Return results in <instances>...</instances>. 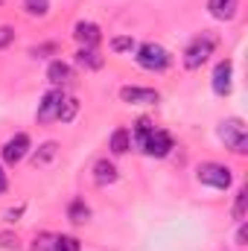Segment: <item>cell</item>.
<instances>
[{
  "instance_id": "14",
  "label": "cell",
  "mask_w": 248,
  "mask_h": 251,
  "mask_svg": "<svg viewBox=\"0 0 248 251\" xmlns=\"http://www.w3.org/2000/svg\"><path fill=\"white\" fill-rule=\"evenodd\" d=\"M73 62L79 64V67H85V70H99V67L105 64V59L99 56L97 47H79L76 56H73Z\"/></svg>"
},
{
  "instance_id": "31",
  "label": "cell",
  "mask_w": 248,
  "mask_h": 251,
  "mask_svg": "<svg viewBox=\"0 0 248 251\" xmlns=\"http://www.w3.org/2000/svg\"><path fill=\"white\" fill-rule=\"evenodd\" d=\"M0 3H3V0H0Z\"/></svg>"
},
{
  "instance_id": "22",
  "label": "cell",
  "mask_w": 248,
  "mask_h": 251,
  "mask_svg": "<svg viewBox=\"0 0 248 251\" xmlns=\"http://www.w3.org/2000/svg\"><path fill=\"white\" fill-rule=\"evenodd\" d=\"M152 128H155V123H152L149 117H137V123H134V131H131V140L140 146V140H143V137H146Z\"/></svg>"
},
{
  "instance_id": "8",
  "label": "cell",
  "mask_w": 248,
  "mask_h": 251,
  "mask_svg": "<svg viewBox=\"0 0 248 251\" xmlns=\"http://www.w3.org/2000/svg\"><path fill=\"white\" fill-rule=\"evenodd\" d=\"M120 100L125 105H158L161 94L155 88H140V85H123L120 88Z\"/></svg>"
},
{
  "instance_id": "19",
  "label": "cell",
  "mask_w": 248,
  "mask_h": 251,
  "mask_svg": "<svg viewBox=\"0 0 248 251\" xmlns=\"http://www.w3.org/2000/svg\"><path fill=\"white\" fill-rule=\"evenodd\" d=\"M24 12L29 18H44L50 15V0H24Z\"/></svg>"
},
{
  "instance_id": "30",
  "label": "cell",
  "mask_w": 248,
  "mask_h": 251,
  "mask_svg": "<svg viewBox=\"0 0 248 251\" xmlns=\"http://www.w3.org/2000/svg\"><path fill=\"white\" fill-rule=\"evenodd\" d=\"M9 190V178H6V170H3V164H0V196Z\"/></svg>"
},
{
  "instance_id": "3",
  "label": "cell",
  "mask_w": 248,
  "mask_h": 251,
  "mask_svg": "<svg viewBox=\"0 0 248 251\" xmlns=\"http://www.w3.org/2000/svg\"><path fill=\"white\" fill-rule=\"evenodd\" d=\"M196 181L204 184V187H213V190H228L231 181H234V173H231V167H225V164L204 161V164H198V170H196Z\"/></svg>"
},
{
  "instance_id": "12",
  "label": "cell",
  "mask_w": 248,
  "mask_h": 251,
  "mask_svg": "<svg viewBox=\"0 0 248 251\" xmlns=\"http://www.w3.org/2000/svg\"><path fill=\"white\" fill-rule=\"evenodd\" d=\"M47 79H50V85L64 88V85L73 82V67L67 62H62V59H56V62H50V67H47Z\"/></svg>"
},
{
  "instance_id": "26",
  "label": "cell",
  "mask_w": 248,
  "mask_h": 251,
  "mask_svg": "<svg viewBox=\"0 0 248 251\" xmlns=\"http://www.w3.org/2000/svg\"><path fill=\"white\" fill-rule=\"evenodd\" d=\"M50 53H56V44H41V47H32V50H29L32 59H47Z\"/></svg>"
},
{
  "instance_id": "23",
  "label": "cell",
  "mask_w": 248,
  "mask_h": 251,
  "mask_svg": "<svg viewBox=\"0 0 248 251\" xmlns=\"http://www.w3.org/2000/svg\"><path fill=\"white\" fill-rule=\"evenodd\" d=\"M246 201H248V190L240 187L237 190V199H234V219L237 222H246Z\"/></svg>"
},
{
  "instance_id": "24",
  "label": "cell",
  "mask_w": 248,
  "mask_h": 251,
  "mask_svg": "<svg viewBox=\"0 0 248 251\" xmlns=\"http://www.w3.org/2000/svg\"><path fill=\"white\" fill-rule=\"evenodd\" d=\"M53 240H56V234H38L32 243V251H53Z\"/></svg>"
},
{
  "instance_id": "25",
  "label": "cell",
  "mask_w": 248,
  "mask_h": 251,
  "mask_svg": "<svg viewBox=\"0 0 248 251\" xmlns=\"http://www.w3.org/2000/svg\"><path fill=\"white\" fill-rule=\"evenodd\" d=\"M0 249L21 251V246H18V237H15V234H9V231H3V234H0Z\"/></svg>"
},
{
  "instance_id": "9",
  "label": "cell",
  "mask_w": 248,
  "mask_h": 251,
  "mask_svg": "<svg viewBox=\"0 0 248 251\" xmlns=\"http://www.w3.org/2000/svg\"><path fill=\"white\" fill-rule=\"evenodd\" d=\"M62 102H64V91H62V88H53V91H47V94L41 97V102H38L35 120H38V123H50V120H56V117H59V108H62Z\"/></svg>"
},
{
  "instance_id": "13",
  "label": "cell",
  "mask_w": 248,
  "mask_h": 251,
  "mask_svg": "<svg viewBox=\"0 0 248 251\" xmlns=\"http://www.w3.org/2000/svg\"><path fill=\"white\" fill-rule=\"evenodd\" d=\"M240 9V0H207V12L216 21H234Z\"/></svg>"
},
{
  "instance_id": "16",
  "label": "cell",
  "mask_w": 248,
  "mask_h": 251,
  "mask_svg": "<svg viewBox=\"0 0 248 251\" xmlns=\"http://www.w3.org/2000/svg\"><path fill=\"white\" fill-rule=\"evenodd\" d=\"M67 219H70L73 225H85V222L91 219V207L85 204V199H73V201L67 204Z\"/></svg>"
},
{
  "instance_id": "17",
  "label": "cell",
  "mask_w": 248,
  "mask_h": 251,
  "mask_svg": "<svg viewBox=\"0 0 248 251\" xmlns=\"http://www.w3.org/2000/svg\"><path fill=\"white\" fill-rule=\"evenodd\" d=\"M56 155H59V143H56V140H47V143H41L38 152L32 155V164H35V167H44V164L53 161Z\"/></svg>"
},
{
  "instance_id": "15",
  "label": "cell",
  "mask_w": 248,
  "mask_h": 251,
  "mask_svg": "<svg viewBox=\"0 0 248 251\" xmlns=\"http://www.w3.org/2000/svg\"><path fill=\"white\" fill-rule=\"evenodd\" d=\"M108 149L114 152V155H125L128 149H131V131L128 128H114V134H111V140H108Z\"/></svg>"
},
{
  "instance_id": "11",
  "label": "cell",
  "mask_w": 248,
  "mask_h": 251,
  "mask_svg": "<svg viewBox=\"0 0 248 251\" xmlns=\"http://www.w3.org/2000/svg\"><path fill=\"white\" fill-rule=\"evenodd\" d=\"M117 178H120V173H117V167H114V161H108V158H99V161L94 164V181H97L99 187H108V184H117Z\"/></svg>"
},
{
  "instance_id": "18",
  "label": "cell",
  "mask_w": 248,
  "mask_h": 251,
  "mask_svg": "<svg viewBox=\"0 0 248 251\" xmlns=\"http://www.w3.org/2000/svg\"><path fill=\"white\" fill-rule=\"evenodd\" d=\"M76 114H79V100L76 97H64V102H62V108H59V123H73L76 120Z\"/></svg>"
},
{
  "instance_id": "28",
  "label": "cell",
  "mask_w": 248,
  "mask_h": 251,
  "mask_svg": "<svg viewBox=\"0 0 248 251\" xmlns=\"http://www.w3.org/2000/svg\"><path fill=\"white\" fill-rule=\"evenodd\" d=\"M24 210H26V207H24V204H18V207H12V210H6V216H3V219H6V222L12 225V222H18V219L24 216Z\"/></svg>"
},
{
  "instance_id": "7",
  "label": "cell",
  "mask_w": 248,
  "mask_h": 251,
  "mask_svg": "<svg viewBox=\"0 0 248 251\" xmlns=\"http://www.w3.org/2000/svg\"><path fill=\"white\" fill-rule=\"evenodd\" d=\"M210 88H213L216 97H228V94L234 91V62H231V59H222V62L213 67Z\"/></svg>"
},
{
  "instance_id": "21",
  "label": "cell",
  "mask_w": 248,
  "mask_h": 251,
  "mask_svg": "<svg viewBox=\"0 0 248 251\" xmlns=\"http://www.w3.org/2000/svg\"><path fill=\"white\" fill-rule=\"evenodd\" d=\"M53 251H82V243L70 234H62V237L53 240Z\"/></svg>"
},
{
  "instance_id": "20",
  "label": "cell",
  "mask_w": 248,
  "mask_h": 251,
  "mask_svg": "<svg viewBox=\"0 0 248 251\" xmlns=\"http://www.w3.org/2000/svg\"><path fill=\"white\" fill-rule=\"evenodd\" d=\"M111 50L114 53H134L137 50V41L131 35H114L111 38Z\"/></svg>"
},
{
  "instance_id": "27",
  "label": "cell",
  "mask_w": 248,
  "mask_h": 251,
  "mask_svg": "<svg viewBox=\"0 0 248 251\" xmlns=\"http://www.w3.org/2000/svg\"><path fill=\"white\" fill-rule=\"evenodd\" d=\"M15 41V29L12 26H0V50H6Z\"/></svg>"
},
{
  "instance_id": "10",
  "label": "cell",
  "mask_w": 248,
  "mask_h": 251,
  "mask_svg": "<svg viewBox=\"0 0 248 251\" xmlns=\"http://www.w3.org/2000/svg\"><path fill=\"white\" fill-rule=\"evenodd\" d=\"M73 38L79 41V47H97V44L102 41V32H99L97 24H91V21H79V24L73 26Z\"/></svg>"
},
{
  "instance_id": "6",
  "label": "cell",
  "mask_w": 248,
  "mask_h": 251,
  "mask_svg": "<svg viewBox=\"0 0 248 251\" xmlns=\"http://www.w3.org/2000/svg\"><path fill=\"white\" fill-rule=\"evenodd\" d=\"M29 149H32V140H29V134L26 131H18L15 137H9L6 143H3V149H0V155H3V161L9 164V167H18L26 155H29Z\"/></svg>"
},
{
  "instance_id": "5",
  "label": "cell",
  "mask_w": 248,
  "mask_h": 251,
  "mask_svg": "<svg viewBox=\"0 0 248 251\" xmlns=\"http://www.w3.org/2000/svg\"><path fill=\"white\" fill-rule=\"evenodd\" d=\"M140 149H143V155H149V158H167V155L175 149V140H173V134H170L167 128H152V131L140 140Z\"/></svg>"
},
{
  "instance_id": "4",
  "label": "cell",
  "mask_w": 248,
  "mask_h": 251,
  "mask_svg": "<svg viewBox=\"0 0 248 251\" xmlns=\"http://www.w3.org/2000/svg\"><path fill=\"white\" fill-rule=\"evenodd\" d=\"M219 140H222L231 152L246 155L248 152V128H246V123H243L240 117L222 120V123H219Z\"/></svg>"
},
{
  "instance_id": "29",
  "label": "cell",
  "mask_w": 248,
  "mask_h": 251,
  "mask_svg": "<svg viewBox=\"0 0 248 251\" xmlns=\"http://www.w3.org/2000/svg\"><path fill=\"white\" fill-rule=\"evenodd\" d=\"M246 240H248L246 222H240V231H237V246H240V249H243V246H246Z\"/></svg>"
},
{
  "instance_id": "2",
  "label": "cell",
  "mask_w": 248,
  "mask_h": 251,
  "mask_svg": "<svg viewBox=\"0 0 248 251\" xmlns=\"http://www.w3.org/2000/svg\"><path fill=\"white\" fill-rule=\"evenodd\" d=\"M213 50H216V35H210V32H201V35L190 38V44L184 47V56H181V62H184L187 70H198L201 64L213 56Z\"/></svg>"
},
{
  "instance_id": "1",
  "label": "cell",
  "mask_w": 248,
  "mask_h": 251,
  "mask_svg": "<svg viewBox=\"0 0 248 251\" xmlns=\"http://www.w3.org/2000/svg\"><path fill=\"white\" fill-rule=\"evenodd\" d=\"M134 62L140 64L143 70H149V73H164L173 64V56H170L167 47H161L155 41H146V44H140L134 50Z\"/></svg>"
}]
</instances>
